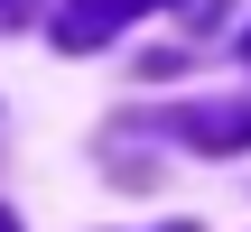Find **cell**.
<instances>
[{
	"mask_svg": "<svg viewBox=\"0 0 251 232\" xmlns=\"http://www.w3.org/2000/svg\"><path fill=\"white\" fill-rule=\"evenodd\" d=\"M168 130L205 158H233V149H251V102H186V112H168Z\"/></svg>",
	"mask_w": 251,
	"mask_h": 232,
	"instance_id": "7a4b0ae2",
	"label": "cell"
},
{
	"mask_svg": "<svg viewBox=\"0 0 251 232\" xmlns=\"http://www.w3.org/2000/svg\"><path fill=\"white\" fill-rule=\"evenodd\" d=\"M140 9H168V0H65V9H56V46H65V56H93V46H112Z\"/></svg>",
	"mask_w": 251,
	"mask_h": 232,
	"instance_id": "6da1fadb",
	"label": "cell"
},
{
	"mask_svg": "<svg viewBox=\"0 0 251 232\" xmlns=\"http://www.w3.org/2000/svg\"><path fill=\"white\" fill-rule=\"evenodd\" d=\"M242 65H251V28H242Z\"/></svg>",
	"mask_w": 251,
	"mask_h": 232,
	"instance_id": "5b68a950",
	"label": "cell"
},
{
	"mask_svg": "<svg viewBox=\"0 0 251 232\" xmlns=\"http://www.w3.org/2000/svg\"><path fill=\"white\" fill-rule=\"evenodd\" d=\"M0 232H19V223H9V205H0Z\"/></svg>",
	"mask_w": 251,
	"mask_h": 232,
	"instance_id": "277c9868",
	"label": "cell"
},
{
	"mask_svg": "<svg viewBox=\"0 0 251 232\" xmlns=\"http://www.w3.org/2000/svg\"><path fill=\"white\" fill-rule=\"evenodd\" d=\"M37 19V0H0V28H28Z\"/></svg>",
	"mask_w": 251,
	"mask_h": 232,
	"instance_id": "3957f363",
	"label": "cell"
}]
</instances>
